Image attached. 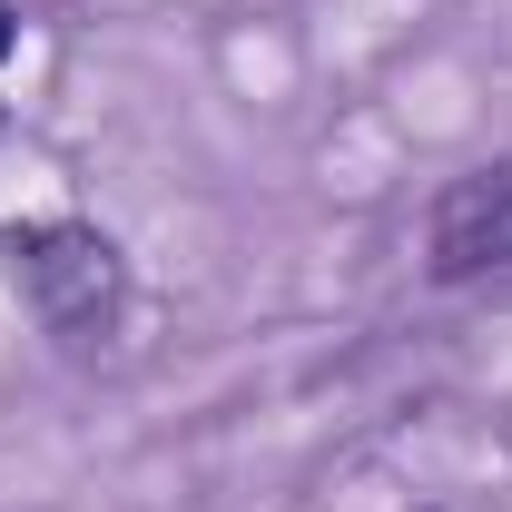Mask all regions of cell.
Returning a JSON list of instances; mask_svg holds the SVG:
<instances>
[{
  "mask_svg": "<svg viewBox=\"0 0 512 512\" xmlns=\"http://www.w3.org/2000/svg\"><path fill=\"white\" fill-rule=\"evenodd\" d=\"M0 247H10V276H20L40 335H60L69 355H99V345L119 335L128 256H119L109 227H89V217H30V227H10Z\"/></svg>",
  "mask_w": 512,
  "mask_h": 512,
  "instance_id": "cell-1",
  "label": "cell"
},
{
  "mask_svg": "<svg viewBox=\"0 0 512 512\" xmlns=\"http://www.w3.org/2000/svg\"><path fill=\"white\" fill-rule=\"evenodd\" d=\"M424 276L434 286H512V158L463 168L424 207Z\"/></svg>",
  "mask_w": 512,
  "mask_h": 512,
  "instance_id": "cell-2",
  "label": "cell"
},
{
  "mask_svg": "<svg viewBox=\"0 0 512 512\" xmlns=\"http://www.w3.org/2000/svg\"><path fill=\"white\" fill-rule=\"evenodd\" d=\"M0 60H10V0H0Z\"/></svg>",
  "mask_w": 512,
  "mask_h": 512,
  "instance_id": "cell-3",
  "label": "cell"
}]
</instances>
